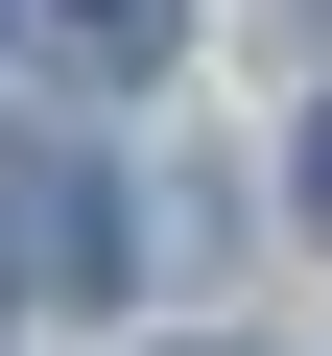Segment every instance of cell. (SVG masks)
<instances>
[{
	"label": "cell",
	"instance_id": "6da1fadb",
	"mask_svg": "<svg viewBox=\"0 0 332 356\" xmlns=\"http://www.w3.org/2000/svg\"><path fill=\"white\" fill-rule=\"evenodd\" d=\"M0 285H142V214L95 191V143H0Z\"/></svg>",
	"mask_w": 332,
	"mask_h": 356
},
{
	"label": "cell",
	"instance_id": "7a4b0ae2",
	"mask_svg": "<svg viewBox=\"0 0 332 356\" xmlns=\"http://www.w3.org/2000/svg\"><path fill=\"white\" fill-rule=\"evenodd\" d=\"M48 24H72L95 72H166V48H190V0H48Z\"/></svg>",
	"mask_w": 332,
	"mask_h": 356
},
{
	"label": "cell",
	"instance_id": "3957f363",
	"mask_svg": "<svg viewBox=\"0 0 332 356\" xmlns=\"http://www.w3.org/2000/svg\"><path fill=\"white\" fill-rule=\"evenodd\" d=\"M308 238H332V119H308Z\"/></svg>",
	"mask_w": 332,
	"mask_h": 356
},
{
	"label": "cell",
	"instance_id": "277c9868",
	"mask_svg": "<svg viewBox=\"0 0 332 356\" xmlns=\"http://www.w3.org/2000/svg\"><path fill=\"white\" fill-rule=\"evenodd\" d=\"M0 24H24V0H0Z\"/></svg>",
	"mask_w": 332,
	"mask_h": 356
}]
</instances>
